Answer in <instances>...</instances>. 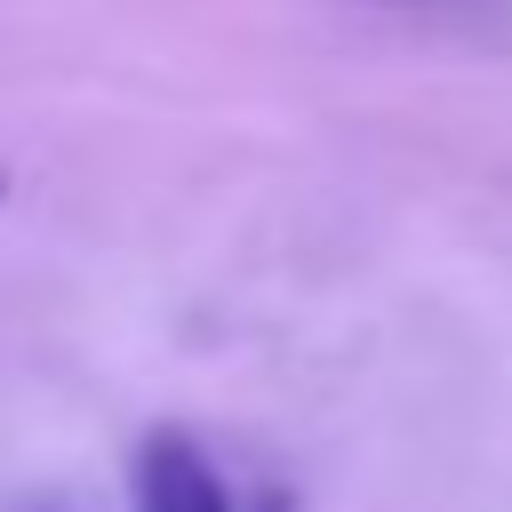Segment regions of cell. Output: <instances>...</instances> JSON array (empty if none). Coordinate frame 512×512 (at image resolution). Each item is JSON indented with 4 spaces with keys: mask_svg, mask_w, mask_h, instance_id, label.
<instances>
[{
    "mask_svg": "<svg viewBox=\"0 0 512 512\" xmlns=\"http://www.w3.org/2000/svg\"><path fill=\"white\" fill-rule=\"evenodd\" d=\"M136 512H232V488L192 432L160 424L136 448Z\"/></svg>",
    "mask_w": 512,
    "mask_h": 512,
    "instance_id": "6da1fadb",
    "label": "cell"
}]
</instances>
